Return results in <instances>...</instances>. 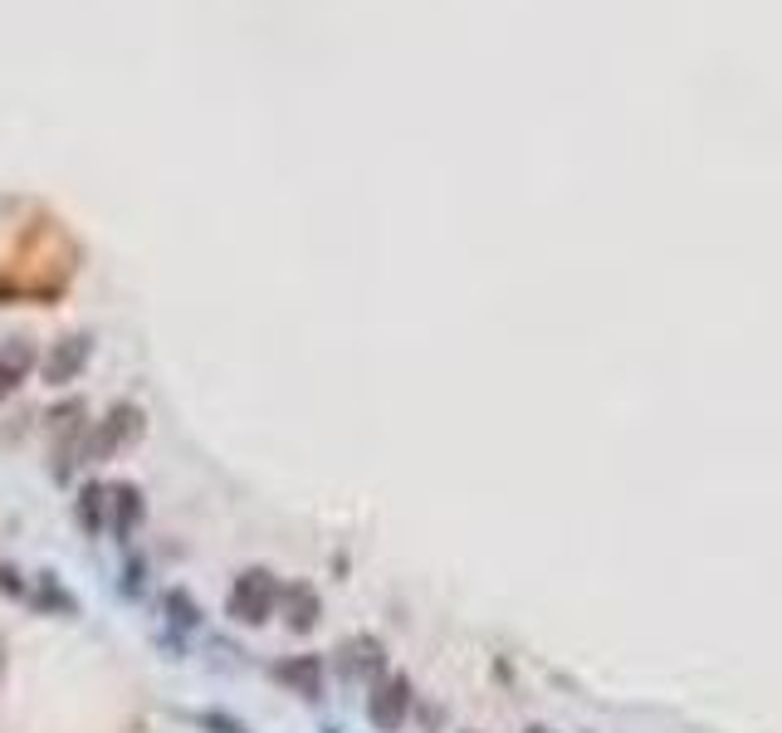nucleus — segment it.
Segmentation results:
<instances>
[{"instance_id": "nucleus-9", "label": "nucleus", "mask_w": 782, "mask_h": 733, "mask_svg": "<svg viewBox=\"0 0 782 733\" xmlns=\"http://www.w3.org/2000/svg\"><path fill=\"white\" fill-rule=\"evenodd\" d=\"M35 367H39V352H35V342L29 338H5L0 342V401H5Z\"/></svg>"}, {"instance_id": "nucleus-12", "label": "nucleus", "mask_w": 782, "mask_h": 733, "mask_svg": "<svg viewBox=\"0 0 782 733\" xmlns=\"http://www.w3.org/2000/svg\"><path fill=\"white\" fill-rule=\"evenodd\" d=\"M338 670L348 674V680H357V674H377L381 670V641H371V635H352V641L338 650Z\"/></svg>"}, {"instance_id": "nucleus-5", "label": "nucleus", "mask_w": 782, "mask_h": 733, "mask_svg": "<svg viewBox=\"0 0 782 733\" xmlns=\"http://www.w3.org/2000/svg\"><path fill=\"white\" fill-rule=\"evenodd\" d=\"M142 518H147L142 489L127 484V479H113V484H108V538H113V543H133Z\"/></svg>"}, {"instance_id": "nucleus-15", "label": "nucleus", "mask_w": 782, "mask_h": 733, "mask_svg": "<svg viewBox=\"0 0 782 733\" xmlns=\"http://www.w3.org/2000/svg\"><path fill=\"white\" fill-rule=\"evenodd\" d=\"M528 733H547V729H528Z\"/></svg>"}, {"instance_id": "nucleus-11", "label": "nucleus", "mask_w": 782, "mask_h": 733, "mask_svg": "<svg viewBox=\"0 0 782 733\" xmlns=\"http://www.w3.org/2000/svg\"><path fill=\"white\" fill-rule=\"evenodd\" d=\"M162 621H166V631H176L186 641V635L201 625V602H195L186 586H166L162 592Z\"/></svg>"}, {"instance_id": "nucleus-10", "label": "nucleus", "mask_w": 782, "mask_h": 733, "mask_svg": "<svg viewBox=\"0 0 782 733\" xmlns=\"http://www.w3.org/2000/svg\"><path fill=\"white\" fill-rule=\"evenodd\" d=\"M74 523L84 528L88 538H103L108 533V484L103 479H88L74 498Z\"/></svg>"}, {"instance_id": "nucleus-8", "label": "nucleus", "mask_w": 782, "mask_h": 733, "mask_svg": "<svg viewBox=\"0 0 782 733\" xmlns=\"http://www.w3.org/2000/svg\"><path fill=\"white\" fill-rule=\"evenodd\" d=\"M25 602L35 606V611H45V616H64V621H74V616L84 611V606H78V596L68 592L54 572H35V577H29Z\"/></svg>"}, {"instance_id": "nucleus-1", "label": "nucleus", "mask_w": 782, "mask_h": 733, "mask_svg": "<svg viewBox=\"0 0 782 733\" xmlns=\"http://www.w3.org/2000/svg\"><path fill=\"white\" fill-rule=\"evenodd\" d=\"M279 596H283V582L269 567H244L230 582V592H225V616L235 625H264L279 616Z\"/></svg>"}, {"instance_id": "nucleus-3", "label": "nucleus", "mask_w": 782, "mask_h": 733, "mask_svg": "<svg viewBox=\"0 0 782 733\" xmlns=\"http://www.w3.org/2000/svg\"><path fill=\"white\" fill-rule=\"evenodd\" d=\"M269 674L293 699H308V704L328 699V665H323V655H283V660H274Z\"/></svg>"}, {"instance_id": "nucleus-6", "label": "nucleus", "mask_w": 782, "mask_h": 733, "mask_svg": "<svg viewBox=\"0 0 782 733\" xmlns=\"http://www.w3.org/2000/svg\"><path fill=\"white\" fill-rule=\"evenodd\" d=\"M88 357H93V338H88V332L59 338V347L49 352L45 362H39V377H45L49 387H68V381H74L78 371L88 367Z\"/></svg>"}, {"instance_id": "nucleus-13", "label": "nucleus", "mask_w": 782, "mask_h": 733, "mask_svg": "<svg viewBox=\"0 0 782 733\" xmlns=\"http://www.w3.org/2000/svg\"><path fill=\"white\" fill-rule=\"evenodd\" d=\"M191 723L195 729H205V733H250V723L244 719H235V713H191Z\"/></svg>"}, {"instance_id": "nucleus-7", "label": "nucleus", "mask_w": 782, "mask_h": 733, "mask_svg": "<svg viewBox=\"0 0 782 733\" xmlns=\"http://www.w3.org/2000/svg\"><path fill=\"white\" fill-rule=\"evenodd\" d=\"M279 616H283V625H289V631L308 635L313 625L323 621L318 586H313V582H289V586H283V596H279Z\"/></svg>"}, {"instance_id": "nucleus-4", "label": "nucleus", "mask_w": 782, "mask_h": 733, "mask_svg": "<svg viewBox=\"0 0 782 733\" xmlns=\"http://www.w3.org/2000/svg\"><path fill=\"white\" fill-rule=\"evenodd\" d=\"M406 713H411V680L406 674H381V680H371V694H367L371 729L396 733L401 723H406Z\"/></svg>"}, {"instance_id": "nucleus-14", "label": "nucleus", "mask_w": 782, "mask_h": 733, "mask_svg": "<svg viewBox=\"0 0 782 733\" xmlns=\"http://www.w3.org/2000/svg\"><path fill=\"white\" fill-rule=\"evenodd\" d=\"M0 592H5V596H15V602H25V592H29V577H20L10 563H0Z\"/></svg>"}, {"instance_id": "nucleus-2", "label": "nucleus", "mask_w": 782, "mask_h": 733, "mask_svg": "<svg viewBox=\"0 0 782 733\" xmlns=\"http://www.w3.org/2000/svg\"><path fill=\"white\" fill-rule=\"evenodd\" d=\"M142 435V410L137 406H113L98 426H84L74 435V455H78V465H88V459H108V455H117L123 445H133V440Z\"/></svg>"}]
</instances>
